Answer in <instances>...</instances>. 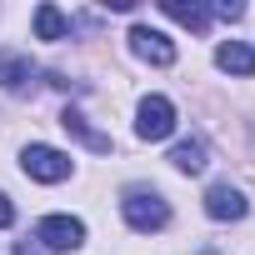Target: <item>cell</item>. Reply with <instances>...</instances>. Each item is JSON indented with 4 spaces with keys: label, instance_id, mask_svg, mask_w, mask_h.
<instances>
[{
    "label": "cell",
    "instance_id": "7",
    "mask_svg": "<svg viewBox=\"0 0 255 255\" xmlns=\"http://www.w3.org/2000/svg\"><path fill=\"white\" fill-rule=\"evenodd\" d=\"M130 50H135L140 60H150V65H175L170 35H160V30H150V25H135V30H130Z\"/></svg>",
    "mask_w": 255,
    "mask_h": 255
},
{
    "label": "cell",
    "instance_id": "5",
    "mask_svg": "<svg viewBox=\"0 0 255 255\" xmlns=\"http://www.w3.org/2000/svg\"><path fill=\"white\" fill-rule=\"evenodd\" d=\"M205 215L220 220V225H225V220H245V215H250V200H245L235 185H210V190H205Z\"/></svg>",
    "mask_w": 255,
    "mask_h": 255
},
{
    "label": "cell",
    "instance_id": "6",
    "mask_svg": "<svg viewBox=\"0 0 255 255\" xmlns=\"http://www.w3.org/2000/svg\"><path fill=\"white\" fill-rule=\"evenodd\" d=\"M30 85H35L30 55H20V50H0V90H5V95H25Z\"/></svg>",
    "mask_w": 255,
    "mask_h": 255
},
{
    "label": "cell",
    "instance_id": "13",
    "mask_svg": "<svg viewBox=\"0 0 255 255\" xmlns=\"http://www.w3.org/2000/svg\"><path fill=\"white\" fill-rule=\"evenodd\" d=\"M210 15H220V20H240L245 5H230V0H225V5H210Z\"/></svg>",
    "mask_w": 255,
    "mask_h": 255
},
{
    "label": "cell",
    "instance_id": "8",
    "mask_svg": "<svg viewBox=\"0 0 255 255\" xmlns=\"http://www.w3.org/2000/svg\"><path fill=\"white\" fill-rule=\"evenodd\" d=\"M60 125H65V135H75V140H80V145H90L95 155H110V135L90 130V120H85L75 105H65V110H60Z\"/></svg>",
    "mask_w": 255,
    "mask_h": 255
},
{
    "label": "cell",
    "instance_id": "11",
    "mask_svg": "<svg viewBox=\"0 0 255 255\" xmlns=\"http://www.w3.org/2000/svg\"><path fill=\"white\" fill-rule=\"evenodd\" d=\"M170 165H175V170H185V175H200V170H205V140H200V135L180 140V145L170 150Z\"/></svg>",
    "mask_w": 255,
    "mask_h": 255
},
{
    "label": "cell",
    "instance_id": "10",
    "mask_svg": "<svg viewBox=\"0 0 255 255\" xmlns=\"http://www.w3.org/2000/svg\"><path fill=\"white\" fill-rule=\"evenodd\" d=\"M35 35L40 40H65L70 35V20L60 5H35Z\"/></svg>",
    "mask_w": 255,
    "mask_h": 255
},
{
    "label": "cell",
    "instance_id": "3",
    "mask_svg": "<svg viewBox=\"0 0 255 255\" xmlns=\"http://www.w3.org/2000/svg\"><path fill=\"white\" fill-rule=\"evenodd\" d=\"M175 130V105L165 95H145L140 110H135V135L140 140H165Z\"/></svg>",
    "mask_w": 255,
    "mask_h": 255
},
{
    "label": "cell",
    "instance_id": "4",
    "mask_svg": "<svg viewBox=\"0 0 255 255\" xmlns=\"http://www.w3.org/2000/svg\"><path fill=\"white\" fill-rule=\"evenodd\" d=\"M35 240L45 250H80L85 245V220H75V215H45L35 225Z\"/></svg>",
    "mask_w": 255,
    "mask_h": 255
},
{
    "label": "cell",
    "instance_id": "1",
    "mask_svg": "<svg viewBox=\"0 0 255 255\" xmlns=\"http://www.w3.org/2000/svg\"><path fill=\"white\" fill-rule=\"evenodd\" d=\"M120 215H125V225L140 230V235H150V230H165V225H170V205H165V195H160V190H145V185H130V190H125Z\"/></svg>",
    "mask_w": 255,
    "mask_h": 255
},
{
    "label": "cell",
    "instance_id": "15",
    "mask_svg": "<svg viewBox=\"0 0 255 255\" xmlns=\"http://www.w3.org/2000/svg\"><path fill=\"white\" fill-rule=\"evenodd\" d=\"M15 255H45L40 245H15Z\"/></svg>",
    "mask_w": 255,
    "mask_h": 255
},
{
    "label": "cell",
    "instance_id": "12",
    "mask_svg": "<svg viewBox=\"0 0 255 255\" xmlns=\"http://www.w3.org/2000/svg\"><path fill=\"white\" fill-rule=\"evenodd\" d=\"M160 10L170 20H180L185 30H205L210 25V5H185V0H160Z\"/></svg>",
    "mask_w": 255,
    "mask_h": 255
},
{
    "label": "cell",
    "instance_id": "9",
    "mask_svg": "<svg viewBox=\"0 0 255 255\" xmlns=\"http://www.w3.org/2000/svg\"><path fill=\"white\" fill-rule=\"evenodd\" d=\"M215 65L230 70V75H255V50L240 45V40H225V45L215 50Z\"/></svg>",
    "mask_w": 255,
    "mask_h": 255
},
{
    "label": "cell",
    "instance_id": "2",
    "mask_svg": "<svg viewBox=\"0 0 255 255\" xmlns=\"http://www.w3.org/2000/svg\"><path fill=\"white\" fill-rule=\"evenodd\" d=\"M20 170H25L30 180H40V185H60V180L70 175V155L55 150V145H25Z\"/></svg>",
    "mask_w": 255,
    "mask_h": 255
},
{
    "label": "cell",
    "instance_id": "14",
    "mask_svg": "<svg viewBox=\"0 0 255 255\" xmlns=\"http://www.w3.org/2000/svg\"><path fill=\"white\" fill-rule=\"evenodd\" d=\"M10 220H15V205H10V195H5V190H0V230H5Z\"/></svg>",
    "mask_w": 255,
    "mask_h": 255
}]
</instances>
